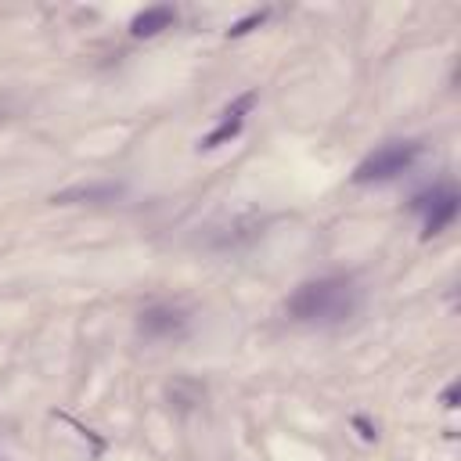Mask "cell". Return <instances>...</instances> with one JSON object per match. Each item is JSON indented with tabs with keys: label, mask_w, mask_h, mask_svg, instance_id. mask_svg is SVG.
I'll return each instance as SVG.
<instances>
[{
	"label": "cell",
	"mask_w": 461,
	"mask_h": 461,
	"mask_svg": "<svg viewBox=\"0 0 461 461\" xmlns=\"http://www.w3.org/2000/svg\"><path fill=\"white\" fill-rule=\"evenodd\" d=\"M360 306V288L353 285V277H317V281H303L285 310L292 321L299 324H342L346 317H353Z\"/></svg>",
	"instance_id": "cell-1"
},
{
	"label": "cell",
	"mask_w": 461,
	"mask_h": 461,
	"mask_svg": "<svg viewBox=\"0 0 461 461\" xmlns=\"http://www.w3.org/2000/svg\"><path fill=\"white\" fill-rule=\"evenodd\" d=\"M421 155L418 140H389L382 148H375L357 169H353V184H385L396 180L400 173H407Z\"/></svg>",
	"instance_id": "cell-2"
},
{
	"label": "cell",
	"mask_w": 461,
	"mask_h": 461,
	"mask_svg": "<svg viewBox=\"0 0 461 461\" xmlns=\"http://www.w3.org/2000/svg\"><path fill=\"white\" fill-rule=\"evenodd\" d=\"M411 209L425 216V238H432V234H443V230L457 220L461 198H457V187H454V184H439V187H432V191L414 194Z\"/></svg>",
	"instance_id": "cell-3"
},
{
	"label": "cell",
	"mask_w": 461,
	"mask_h": 461,
	"mask_svg": "<svg viewBox=\"0 0 461 461\" xmlns=\"http://www.w3.org/2000/svg\"><path fill=\"white\" fill-rule=\"evenodd\" d=\"M187 331V313L166 303H155L148 310L137 313V335L148 342H166V339H180Z\"/></svg>",
	"instance_id": "cell-4"
},
{
	"label": "cell",
	"mask_w": 461,
	"mask_h": 461,
	"mask_svg": "<svg viewBox=\"0 0 461 461\" xmlns=\"http://www.w3.org/2000/svg\"><path fill=\"white\" fill-rule=\"evenodd\" d=\"M252 104H256V90H245V94H238L227 108H223V115H220V122L198 140L205 151L209 148H220V144H230L238 133H241V126H245V115L252 112Z\"/></svg>",
	"instance_id": "cell-5"
},
{
	"label": "cell",
	"mask_w": 461,
	"mask_h": 461,
	"mask_svg": "<svg viewBox=\"0 0 461 461\" xmlns=\"http://www.w3.org/2000/svg\"><path fill=\"white\" fill-rule=\"evenodd\" d=\"M119 194H122V184H72V187L58 191L50 202H61V205H68V202H115Z\"/></svg>",
	"instance_id": "cell-6"
},
{
	"label": "cell",
	"mask_w": 461,
	"mask_h": 461,
	"mask_svg": "<svg viewBox=\"0 0 461 461\" xmlns=\"http://www.w3.org/2000/svg\"><path fill=\"white\" fill-rule=\"evenodd\" d=\"M173 22H176V11H173L169 4H158V7H144V11L130 22V32H133L137 40H144V36H155V32L169 29Z\"/></svg>",
	"instance_id": "cell-7"
},
{
	"label": "cell",
	"mask_w": 461,
	"mask_h": 461,
	"mask_svg": "<svg viewBox=\"0 0 461 461\" xmlns=\"http://www.w3.org/2000/svg\"><path fill=\"white\" fill-rule=\"evenodd\" d=\"M267 14H270L267 7H259V11H252V14H245L241 22H234V25L227 29V36H245V32H252L256 25H263V22H267Z\"/></svg>",
	"instance_id": "cell-8"
},
{
	"label": "cell",
	"mask_w": 461,
	"mask_h": 461,
	"mask_svg": "<svg viewBox=\"0 0 461 461\" xmlns=\"http://www.w3.org/2000/svg\"><path fill=\"white\" fill-rule=\"evenodd\" d=\"M353 425H357V432H360L364 439H375V429H371V421H367V418H360V414H357V418H353Z\"/></svg>",
	"instance_id": "cell-9"
},
{
	"label": "cell",
	"mask_w": 461,
	"mask_h": 461,
	"mask_svg": "<svg viewBox=\"0 0 461 461\" xmlns=\"http://www.w3.org/2000/svg\"><path fill=\"white\" fill-rule=\"evenodd\" d=\"M443 407H450V411L457 407V385H447L443 389Z\"/></svg>",
	"instance_id": "cell-10"
}]
</instances>
